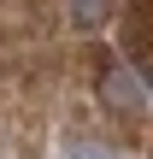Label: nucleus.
I'll return each mask as SVG.
<instances>
[{"label":"nucleus","instance_id":"7ed1b4c3","mask_svg":"<svg viewBox=\"0 0 153 159\" xmlns=\"http://www.w3.org/2000/svg\"><path fill=\"white\" fill-rule=\"evenodd\" d=\"M65 159H118V153H112L106 142H71V148H65Z\"/></svg>","mask_w":153,"mask_h":159},{"label":"nucleus","instance_id":"f03ea898","mask_svg":"<svg viewBox=\"0 0 153 159\" xmlns=\"http://www.w3.org/2000/svg\"><path fill=\"white\" fill-rule=\"evenodd\" d=\"M65 12H71L77 30H100V24L112 18V0H65Z\"/></svg>","mask_w":153,"mask_h":159},{"label":"nucleus","instance_id":"20e7f679","mask_svg":"<svg viewBox=\"0 0 153 159\" xmlns=\"http://www.w3.org/2000/svg\"><path fill=\"white\" fill-rule=\"evenodd\" d=\"M147 89H153V65H147Z\"/></svg>","mask_w":153,"mask_h":159},{"label":"nucleus","instance_id":"f257e3e1","mask_svg":"<svg viewBox=\"0 0 153 159\" xmlns=\"http://www.w3.org/2000/svg\"><path fill=\"white\" fill-rule=\"evenodd\" d=\"M100 106L106 112H142L147 106V83L136 71H124V65H106L100 71Z\"/></svg>","mask_w":153,"mask_h":159}]
</instances>
